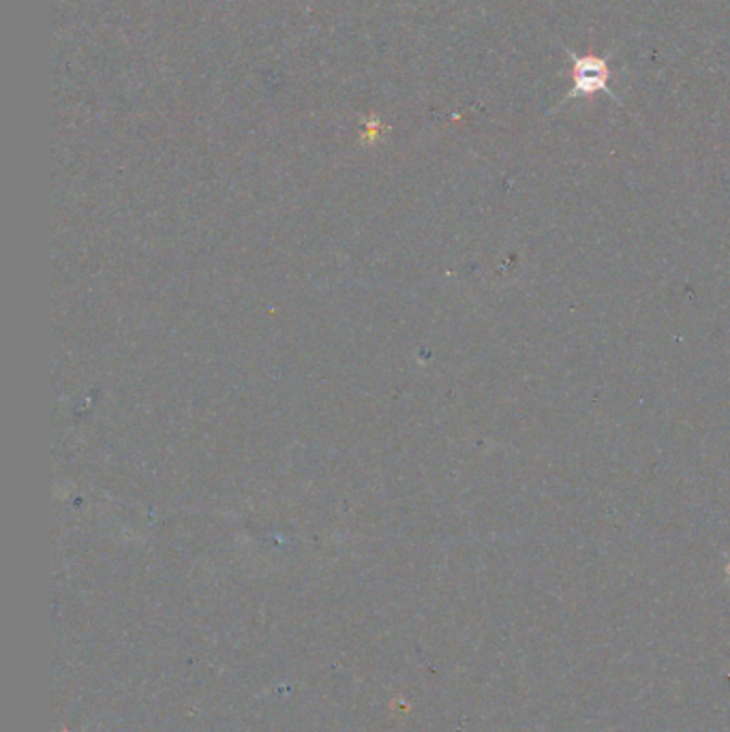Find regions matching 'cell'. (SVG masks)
I'll list each match as a JSON object with an SVG mask.
<instances>
[{"label":"cell","instance_id":"cell-1","mask_svg":"<svg viewBox=\"0 0 730 732\" xmlns=\"http://www.w3.org/2000/svg\"><path fill=\"white\" fill-rule=\"evenodd\" d=\"M566 54L572 61V69H569L572 88H569L568 94L564 97V103H568L572 99H591L598 92H606L615 101H619L617 94L609 86V81L613 78V72L609 67L606 56H598L593 52L574 54L572 50H566Z\"/></svg>","mask_w":730,"mask_h":732}]
</instances>
